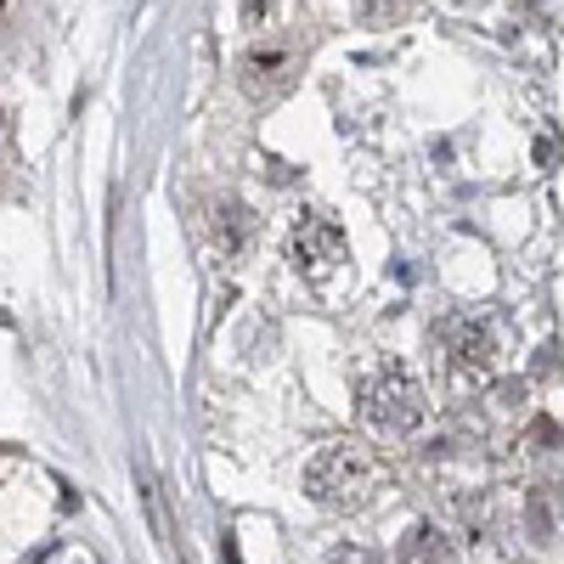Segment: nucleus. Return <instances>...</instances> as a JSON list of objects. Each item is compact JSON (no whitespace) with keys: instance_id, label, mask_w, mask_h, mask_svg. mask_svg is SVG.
<instances>
[{"instance_id":"f257e3e1","label":"nucleus","mask_w":564,"mask_h":564,"mask_svg":"<svg viewBox=\"0 0 564 564\" xmlns=\"http://www.w3.org/2000/svg\"><path fill=\"white\" fill-rule=\"evenodd\" d=\"M361 423L379 441H412L423 423H430V395L417 390L412 372L384 367L361 384Z\"/></svg>"},{"instance_id":"f03ea898","label":"nucleus","mask_w":564,"mask_h":564,"mask_svg":"<svg viewBox=\"0 0 564 564\" xmlns=\"http://www.w3.org/2000/svg\"><path fill=\"white\" fill-rule=\"evenodd\" d=\"M305 491L322 502V508H361L372 502V491H379V468H372V457L350 441H334V446H322L311 463H305Z\"/></svg>"},{"instance_id":"7ed1b4c3","label":"nucleus","mask_w":564,"mask_h":564,"mask_svg":"<svg viewBox=\"0 0 564 564\" xmlns=\"http://www.w3.org/2000/svg\"><path fill=\"white\" fill-rule=\"evenodd\" d=\"M435 345L452 367V379H463V384H480L497 372V327L480 316H452L435 334Z\"/></svg>"},{"instance_id":"20e7f679","label":"nucleus","mask_w":564,"mask_h":564,"mask_svg":"<svg viewBox=\"0 0 564 564\" xmlns=\"http://www.w3.org/2000/svg\"><path fill=\"white\" fill-rule=\"evenodd\" d=\"M238 74H243L249 97L271 102V97H282V90L300 79V45L294 40H260V45H249V52H243Z\"/></svg>"},{"instance_id":"39448f33","label":"nucleus","mask_w":564,"mask_h":564,"mask_svg":"<svg viewBox=\"0 0 564 564\" xmlns=\"http://www.w3.org/2000/svg\"><path fill=\"white\" fill-rule=\"evenodd\" d=\"M289 260H294L311 282H322L327 271L345 260V231H339V220H327V215H300L294 238H289Z\"/></svg>"},{"instance_id":"423d86ee","label":"nucleus","mask_w":564,"mask_h":564,"mask_svg":"<svg viewBox=\"0 0 564 564\" xmlns=\"http://www.w3.org/2000/svg\"><path fill=\"white\" fill-rule=\"evenodd\" d=\"M209 243H215V260H243L254 243V215L238 198H220L209 209Z\"/></svg>"},{"instance_id":"0eeeda50","label":"nucleus","mask_w":564,"mask_h":564,"mask_svg":"<svg viewBox=\"0 0 564 564\" xmlns=\"http://www.w3.org/2000/svg\"><path fill=\"white\" fill-rule=\"evenodd\" d=\"M463 558V547H457V536L452 531H441V525H412L406 536H401V547H395V564H457Z\"/></svg>"},{"instance_id":"6e6552de","label":"nucleus","mask_w":564,"mask_h":564,"mask_svg":"<svg viewBox=\"0 0 564 564\" xmlns=\"http://www.w3.org/2000/svg\"><path fill=\"white\" fill-rule=\"evenodd\" d=\"M356 12H361V23H372V29H395L401 18L417 12V0H356Z\"/></svg>"},{"instance_id":"1a4fd4ad","label":"nucleus","mask_w":564,"mask_h":564,"mask_svg":"<svg viewBox=\"0 0 564 564\" xmlns=\"http://www.w3.org/2000/svg\"><path fill=\"white\" fill-rule=\"evenodd\" d=\"M327 564H384L372 547H361V542H345V547H334L327 553Z\"/></svg>"},{"instance_id":"9d476101","label":"nucleus","mask_w":564,"mask_h":564,"mask_svg":"<svg viewBox=\"0 0 564 564\" xmlns=\"http://www.w3.org/2000/svg\"><path fill=\"white\" fill-rule=\"evenodd\" d=\"M260 7H265V0H249V12H260Z\"/></svg>"},{"instance_id":"9b49d317","label":"nucleus","mask_w":564,"mask_h":564,"mask_svg":"<svg viewBox=\"0 0 564 564\" xmlns=\"http://www.w3.org/2000/svg\"><path fill=\"white\" fill-rule=\"evenodd\" d=\"M0 124H7V113H0Z\"/></svg>"},{"instance_id":"f8f14e48","label":"nucleus","mask_w":564,"mask_h":564,"mask_svg":"<svg viewBox=\"0 0 564 564\" xmlns=\"http://www.w3.org/2000/svg\"><path fill=\"white\" fill-rule=\"evenodd\" d=\"M0 7H7V0H0Z\"/></svg>"}]
</instances>
